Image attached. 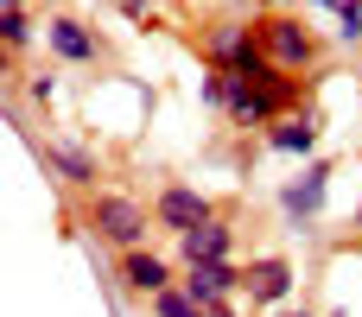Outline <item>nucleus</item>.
I'll return each mask as SVG.
<instances>
[{
	"label": "nucleus",
	"mask_w": 362,
	"mask_h": 317,
	"mask_svg": "<svg viewBox=\"0 0 362 317\" xmlns=\"http://www.w3.org/2000/svg\"><path fill=\"white\" fill-rule=\"evenodd\" d=\"M280 317H312V311H305V305H286V311H280Z\"/></svg>",
	"instance_id": "nucleus-20"
},
{
	"label": "nucleus",
	"mask_w": 362,
	"mask_h": 317,
	"mask_svg": "<svg viewBox=\"0 0 362 317\" xmlns=\"http://www.w3.org/2000/svg\"><path fill=\"white\" fill-rule=\"evenodd\" d=\"M178 286L210 311V305H223V299H235V292H248V267L242 261H210V267H185L178 273Z\"/></svg>",
	"instance_id": "nucleus-10"
},
{
	"label": "nucleus",
	"mask_w": 362,
	"mask_h": 317,
	"mask_svg": "<svg viewBox=\"0 0 362 317\" xmlns=\"http://www.w3.org/2000/svg\"><path fill=\"white\" fill-rule=\"evenodd\" d=\"M255 32H261L274 70H286V76H312L325 64V38L305 19H293V13H255Z\"/></svg>",
	"instance_id": "nucleus-3"
},
{
	"label": "nucleus",
	"mask_w": 362,
	"mask_h": 317,
	"mask_svg": "<svg viewBox=\"0 0 362 317\" xmlns=\"http://www.w3.org/2000/svg\"><path fill=\"white\" fill-rule=\"evenodd\" d=\"M121 13H127V19H146V25L159 19V6H153V0H121Z\"/></svg>",
	"instance_id": "nucleus-17"
},
{
	"label": "nucleus",
	"mask_w": 362,
	"mask_h": 317,
	"mask_svg": "<svg viewBox=\"0 0 362 317\" xmlns=\"http://www.w3.org/2000/svg\"><path fill=\"white\" fill-rule=\"evenodd\" d=\"M267 152H286V159H305V152H318V114L312 108H299V114H286V121H274L267 133Z\"/></svg>",
	"instance_id": "nucleus-12"
},
{
	"label": "nucleus",
	"mask_w": 362,
	"mask_h": 317,
	"mask_svg": "<svg viewBox=\"0 0 362 317\" xmlns=\"http://www.w3.org/2000/svg\"><path fill=\"white\" fill-rule=\"evenodd\" d=\"M115 286H121V292H134V299H159V292H172V286H178V273H172V261H165V254L134 248V254H121V261H115Z\"/></svg>",
	"instance_id": "nucleus-9"
},
{
	"label": "nucleus",
	"mask_w": 362,
	"mask_h": 317,
	"mask_svg": "<svg viewBox=\"0 0 362 317\" xmlns=\"http://www.w3.org/2000/svg\"><path fill=\"white\" fill-rule=\"evenodd\" d=\"M153 317H210V311H204L185 286H172V292H159V299H153Z\"/></svg>",
	"instance_id": "nucleus-15"
},
{
	"label": "nucleus",
	"mask_w": 362,
	"mask_h": 317,
	"mask_svg": "<svg viewBox=\"0 0 362 317\" xmlns=\"http://www.w3.org/2000/svg\"><path fill=\"white\" fill-rule=\"evenodd\" d=\"M331 13H337V44H362V0H331Z\"/></svg>",
	"instance_id": "nucleus-14"
},
{
	"label": "nucleus",
	"mask_w": 362,
	"mask_h": 317,
	"mask_svg": "<svg viewBox=\"0 0 362 317\" xmlns=\"http://www.w3.org/2000/svg\"><path fill=\"white\" fill-rule=\"evenodd\" d=\"M76 222H83L102 248H115V254L146 248V235L159 229V222H153V210H146L140 197H127V191H95V197H83Z\"/></svg>",
	"instance_id": "nucleus-2"
},
{
	"label": "nucleus",
	"mask_w": 362,
	"mask_h": 317,
	"mask_svg": "<svg viewBox=\"0 0 362 317\" xmlns=\"http://www.w3.org/2000/svg\"><path fill=\"white\" fill-rule=\"evenodd\" d=\"M25 95H32L38 108H51V95H57V70H32V76H25Z\"/></svg>",
	"instance_id": "nucleus-16"
},
{
	"label": "nucleus",
	"mask_w": 362,
	"mask_h": 317,
	"mask_svg": "<svg viewBox=\"0 0 362 317\" xmlns=\"http://www.w3.org/2000/svg\"><path fill=\"white\" fill-rule=\"evenodd\" d=\"M325 197H331V159H312L299 178H286V184H280V210H286V222H293V229H312V222H318V210H325Z\"/></svg>",
	"instance_id": "nucleus-7"
},
{
	"label": "nucleus",
	"mask_w": 362,
	"mask_h": 317,
	"mask_svg": "<svg viewBox=\"0 0 362 317\" xmlns=\"http://www.w3.org/2000/svg\"><path fill=\"white\" fill-rule=\"evenodd\" d=\"M45 51H51L57 64H108V57H115L108 32H95V25L76 19V13H45Z\"/></svg>",
	"instance_id": "nucleus-5"
},
{
	"label": "nucleus",
	"mask_w": 362,
	"mask_h": 317,
	"mask_svg": "<svg viewBox=\"0 0 362 317\" xmlns=\"http://www.w3.org/2000/svg\"><path fill=\"white\" fill-rule=\"evenodd\" d=\"M178 261H185V267H210V261H235V222H229V216H216V222L191 229V235L178 241Z\"/></svg>",
	"instance_id": "nucleus-11"
},
{
	"label": "nucleus",
	"mask_w": 362,
	"mask_h": 317,
	"mask_svg": "<svg viewBox=\"0 0 362 317\" xmlns=\"http://www.w3.org/2000/svg\"><path fill=\"white\" fill-rule=\"evenodd\" d=\"M25 133V146L38 152V165L64 184V191H89L95 197V184H102V159L89 152V146H76V140H38L32 127H19Z\"/></svg>",
	"instance_id": "nucleus-4"
},
{
	"label": "nucleus",
	"mask_w": 362,
	"mask_h": 317,
	"mask_svg": "<svg viewBox=\"0 0 362 317\" xmlns=\"http://www.w3.org/2000/svg\"><path fill=\"white\" fill-rule=\"evenodd\" d=\"M210 317H242V311H235V299H223V305H210Z\"/></svg>",
	"instance_id": "nucleus-18"
},
{
	"label": "nucleus",
	"mask_w": 362,
	"mask_h": 317,
	"mask_svg": "<svg viewBox=\"0 0 362 317\" xmlns=\"http://www.w3.org/2000/svg\"><path fill=\"white\" fill-rule=\"evenodd\" d=\"M32 38H45V19H32V6H19V13H0V51H6V57L32 51Z\"/></svg>",
	"instance_id": "nucleus-13"
},
{
	"label": "nucleus",
	"mask_w": 362,
	"mask_h": 317,
	"mask_svg": "<svg viewBox=\"0 0 362 317\" xmlns=\"http://www.w3.org/2000/svg\"><path fill=\"white\" fill-rule=\"evenodd\" d=\"M356 235H362V210H356Z\"/></svg>",
	"instance_id": "nucleus-21"
},
{
	"label": "nucleus",
	"mask_w": 362,
	"mask_h": 317,
	"mask_svg": "<svg viewBox=\"0 0 362 317\" xmlns=\"http://www.w3.org/2000/svg\"><path fill=\"white\" fill-rule=\"evenodd\" d=\"M197 44H204V64H210V70H229L235 83H280V76H286V70H274L261 32H255V19H210V25L197 32Z\"/></svg>",
	"instance_id": "nucleus-1"
},
{
	"label": "nucleus",
	"mask_w": 362,
	"mask_h": 317,
	"mask_svg": "<svg viewBox=\"0 0 362 317\" xmlns=\"http://www.w3.org/2000/svg\"><path fill=\"white\" fill-rule=\"evenodd\" d=\"M299 292V267L286 254H255L248 261V305H267V311H286Z\"/></svg>",
	"instance_id": "nucleus-8"
},
{
	"label": "nucleus",
	"mask_w": 362,
	"mask_h": 317,
	"mask_svg": "<svg viewBox=\"0 0 362 317\" xmlns=\"http://www.w3.org/2000/svg\"><path fill=\"white\" fill-rule=\"evenodd\" d=\"M216 216H223V210H216L197 184H159V191H153V222H159L172 241H185L191 229H204V222H216Z\"/></svg>",
	"instance_id": "nucleus-6"
},
{
	"label": "nucleus",
	"mask_w": 362,
	"mask_h": 317,
	"mask_svg": "<svg viewBox=\"0 0 362 317\" xmlns=\"http://www.w3.org/2000/svg\"><path fill=\"white\" fill-rule=\"evenodd\" d=\"M19 6H32V0H0V13H19Z\"/></svg>",
	"instance_id": "nucleus-19"
}]
</instances>
